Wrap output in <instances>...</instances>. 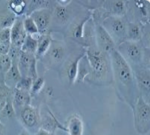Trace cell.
Here are the masks:
<instances>
[{
  "mask_svg": "<svg viewBox=\"0 0 150 135\" xmlns=\"http://www.w3.org/2000/svg\"><path fill=\"white\" fill-rule=\"evenodd\" d=\"M110 54L116 81L124 90L130 92L133 85V76L130 66L117 50L115 49Z\"/></svg>",
  "mask_w": 150,
  "mask_h": 135,
  "instance_id": "cell-1",
  "label": "cell"
},
{
  "mask_svg": "<svg viewBox=\"0 0 150 135\" xmlns=\"http://www.w3.org/2000/svg\"><path fill=\"white\" fill-rule=\"evenodd\" d=\"M88 62L90 70L97 79H101L106 75L108 70V63L105 54L100 49L90 48L87 51Z\"/></svg>",
  "mask_w": 150,
  "mask_h": 135,
  "instance_id": "cell-2",
  "label": "cell"
},
{
  "mask_svg": "<svg viewBox=\"0 0 150 135\" xmlns=\"http://www.w3.org/2000/svg\"><path fill=\"white\" fill-rule=\"evenodd\" d=\"M135 120L137 130L146 133L149 130L150 107L142 96L139 97L135 106Z\"/></svg>",
  "mask_w": 150,
  "mask_h": 135,
  "instance_id": "cell-3",
  "label": "cell"
},
{
  "mask_svg": "<svg viewBox=\"0 0 150 135\" xmlns=\"http://www.w3.org/2000/svg\"><path fill=\"white\" fill-rule=\"evenodd\" d=\"M18 65L22 77H30L33 79V81L38 78L36 59L35 55L21 51Z\"/></svg>",
  "mask_w": 150,
  "mask_h": 135,
  "instance_id": "cell-4",
  "label": "cell"
},
{
  "mask_svg": "<svg viewBox=\"0 0 150 135\" xmlns=\"http://www.w3.org/2000/svg\"><path fill=\"white\" fill-rule=\"evenodd\" d=\"M30 16L35 22L40 35L47 33L53 18V13L49 8L35 11L31 14Z\"/></svg>",
  "mask_w": 150,
  "mask_h": 135,
  "instance_id": "cell-5",
  "label": "cell"
},
{
  "mask_svg": "<svg viewBox=\"0 0 150 135\" xmlns=\"http://www.w3.org/2000/svg\"><path fill=\"white\" fill-rule=\"evenodd\" d=\"M107 26H105L106 31L110 34H112L114 37L122 39L127 36V26L125 22L119 16H112L108 18L106 21Z\"/></svg>",
  "mask_w": 150,
  "mask_h": 135,
  "instance_id": "cell-6",
  "label": "cell"
},
{
  "mask_svg": "<svg viewBox=\"0 0 150 135\" xmlns=\"http://www.w3.org/2000/svg\"><path fill=\"white\" fill-rule=\"evenodd\" d=\"M118 51L119 53L122 52L126 58L134 63H139L142 59V51L141 47L136 42L133 41H127L120 43Z\"/></svg>",
  "mask_w": 150,
  "mask_h": 135,
  "instance_id": "cell-7",
  "label": "cell"
},
{
  "mask_svg": "<svg viewBox=\"0 0 150 135\" xmlns=\"http://www.w3.org/2000/svg\"><path fill=\"white\" fill-rule=\"evenodd\" d=\"M23 21L21 18H16L11 27V44L20 49L27 36Z\"/></svg>",
  "mask_w": 150,
  "mask_h": 135,
  "instance_id": "cell-8",
  "label": "cell"
},
{
  "mask_svg": "<svg viewBox=\"0 0 150 135\" xmlns=\"http://www.w3.org/2000/svg\"><path fill=\"white\" fill-rule=\"evenodd\" d=\"M97 41L99 49L105 54H110L115 49L114 40L102 26H98L97 28Z\"/></svg>",
  "mask_w": 150,
  "mask_h": 135,
  "instance_id": "cell-9",
  "label": "cell"
},
{
  "mask_svg": "<svg viewBox=\"0 0 150 135\" xmlns=\"http://www.w3.org/2000/svg\"><path fill=\"white\" fill-rule=\"evenodd\" d=\"M65 55V48L59 42H51V46L45 57L48 58L49 62L51 64H59L64 58Z\"/></svg>",
  "mask_w": 150,
  "mask_h": 135,
  "instance_id": "cell-10",
  "label": "cell"
},
{
  "mask_svg": "<svg viewBox=\"0 0 150 135\" xmlns=\"http://www.w3.org/2000/svg\"><path fill=\"white\" fill-rule=\"evenodd\" d=\"M12 61V66H11L10 70L6 74L4 81V84L9 88L12 87V86L16 87L18 82L22 79L21 73L18 68V61Z\"/></svg>",
  "mask_w": 150,
  "mask_h": 135,
  "instance_id": "cell-11",
  "label": "cell"
},
{
  "mask_svg": "<svg viewBox=\"0 0 150 135\" xmlns=\"http://www.w3.org/2000/svg\"><path fill=\"white\" fill-rule=\"evenodd\" d=\"M21 118L26 126L33 128L37 125L38 122V114L34 107L26 106L22 109Z\"/></svg>",
  "mask_w": 150,
  "mask_h": 135,
  "instance_id": "cell-12",
  "label": "cell"
},
{
  "mask_svg": "<svg viewBox=\"0 0 150 135\" xmlns=\"http://www.w3.org/2000/svg\"><path fill=\"white\" fill-rule=\"evenodd\" d=\"M52 42L51 35L49 33L40 35L38 39L37 50L35 54V57L38 58L45 56L48 51Z\"/></svg>",
  "mask_w": 150,
  "mask_h": 135,
  "instance_id": "cell-13",
  "label": "cell"
},
{
  "mask_svg": "<svg viewBox=\"0 0 150 135\" xmlns=\"http://www.w3.org/2000/svg\"><path fill=\"white\" fill-rule=\"evenodd\" d=\"M83 130V122L76 114L71 116L68 121V129L69 135H82Z\"/></svg>",
  "mask_w": 150,
  "mask_h": 135,
  "instance_id": "cell-14",
  "label": "cell"
},
{
  "mask_svg": "<svg viewBox=\"0 0 150 135\" xmlns=\"http://www.w3.org/2000/svg\"><path fill=\"white\" fill-rule=\"evenodd\" d=\"M136 79L142 90L149 93L150 89V74L149 71L145 68H140L136 72Z\"/></svg>",
  "mask_w": 150,
  "mask_h": 135,
  "instance_id": "cell-15",
  "label": "cell"
},
{
  "mask_svg": "<svg viewBox=\"0 0 150 135\" xmlns=\"http://www.w3.org/2000/svg\"><path fill=\"white\" fill-rule=\"evenodd\" d=\"M30 102V96L27 91H22L20 89H14V96H13V104L17 106L22 107L28 106Z\"/></svg>",
  "mask_w": 150,
  "mask_h": 135,
  "instance_id": "cell-16",
  "label": "cell"
},
{
  "mask_svg": "<svg viewBox=\"0 0 150 135\" xmlns=\"http://www.w3.org/2000/svg\"><path fill=\"white\" fill-rule=\"evenodd\" d=\"M54 17L58 22L66 23L69 19L70 12L69 8L66 6L57 5L54 10Z\"/></svg>",
  "mask_w": 150,
  "mask_h": 135,
  "instance_id": "cell-17",
  "label": "cell"
},
{
  "mask_svg": "<svg viewBox=\"0 0 150 135\" xmlns=\"http://www.w3.org/2000/svg\"><path fill=\"white\" fill-rule=\"evenodd\" d=\"M38 39L34 38L33 36L27 35L21 47V51L35 56L38 47Z\"/></svg>",
  "mask_w": 150,
  "mask_h": 135,
  "instance_id": "cell-18",
  "label": "cell"
},
{
  "mask_svg": "<svg viewBox=\"0 0 150 135\" xmlns=\"http://www.w3.org/2000/svg\"><path fill=\"white\" fill-rule=\"evenodd\" d=\"M12 62V59L8 54H0V78L1 79V82H4V77L7 72L10 70Z\"/></svg>",
  "mask_w": 150,
  "mask_h": 135,
  "instance_id": "cell-19",
  "label": "cell"
},
{
  "mask_svg": "<svg viewBox=\"0 0 150 135\" xmlns=\"http://www.w3.org/2000/svg\"><path fill=\"white\" fill-rule=\"evenodd\" d=\"M16 15L13 12H6L0 14V30L6 28H11L14 23Z\"/></svg>",
  "mask_w": 150,
  "mask_h": 135,
  "instance_id": "cell-20",
  "label": "cell"
},
{
  "mask_svg": "<svg viewBox=\"0 0 150 135\" xmlns=\"http://www.w3.org/2000/svg\"><path fill=\"white\" fill-rule=\"evenodd\" d=\"M82 56L79 57V58H76L74 61H71L69 66L67 67V74L68 79H69V82L73 83L76 81L77 76H78V64Z\"/></svg>",
  "mask_w": 150,
  "mask_h": 135,
  "instance_id": "cell-21",
  "label": "cell"
},
{
  "mask_svg": "<svg viewBox=\"0 0 150 135\" xmlns=\"http://www.w3.org/2000/svg\"><path fill=\"white\" fill-rule=\"evenodd\" d=\"M23 23L24 29L26 32L27 35L34 36L39 35L40 33L38 32L37 26H36L35 22H34L33 18L30 16H28L24 18Z\"/></svg>",
  "mask_w": 150,
  "mask_h": 135,
  "instance_id": "cell-22",
  "label": "cell"
},
{
  "mask_svg": "<svg viewBox=\"0 0 150 135\" xmlns=\"http://www.w3.org/2000/svg\"><path fill=\"white\" fill-rule=\"evenodd\" d=\"M127 36L130 41H136L139 40L141 37V30L137 24L130 23L127 26Z\"/></svg>",
  "mask_w": 150,
  "mask_h": 135,
  "instance_id": "cell-23",
  "label": "cell"
},
{
  "mask_svg": "<svg viewBox=\"0 0 150 135\" xmlns=\"http://www.w3.org/2000/svg\"><path fill=\"white\" fill-rule=\"evenodd\" d=\"M51 2L48 1H32L27 8V15L30 16L35 11L49 8Z\"/></svg>",
  "mask_w": 150,
  "mask_h": 135,
  "instance_id": "cell-24",
  "label": "cell"
},
{
  "mask_svg": "<svg viewBox=\"0 0 150 135\" xmlns=\"http://www.w3.org/2000/svg\"><path fill=\"white\" fill-rule=\"evenodd\" d=\"M9 7L14 14L20 15L22 14L24 12L26 7V3L24 1H12L9 2Z\"/></svg>",
  "mask_w": 150,
  "mask_h": 135,
  "instance_id": "cell-25",
  "label": "cell"
},
{
  "mask_svg": "<svg viewBox=\"0 0 150 135\" xmlns=\"http://www.w3.org/2000/svg\"><path fill=\"white\" fill-rule=\"evenodd\" d=\"M10 93V88L7 86L4 82H1L0 85V112L8 101Z\"/></svg>",
  "mask_w": 150,
  "mask_h": 135,
  "instance_id": "cell-26",
  "label": "cell"
},
{
  "mask_svg": "<svg viewBox=\"0 0 150 135\" xmlns=\"http://www.w3.org/2000/svg\"><path fill=\"white\" fill-rule=\"evenodd\" d=\"M33 81V79L30 77H22L21 80L18 82L15 88L29 92V91L31 90Z\"/></svg>",
  "mask_w": 150,
  "mask_h": 135,
  "instance_id": "cell-27",
  "label": "cell"
},
{
  "mask_svg": "<svg viewBox=\"0 0 150 135\" xmlns=\"http://www.w3.org/2000/svg\"><path fill=\"white\" fill-rule=\"evenodd\" d=\"M110 4L111 10L113 13L117 14L118 16L122 14H123L125 11V4L122 1H113L108 3Z\"/></svg>",
  "mask_w": 150,
  "mask_h": 135,
  "instance_id": "cell-28",
  "label": "cell"
},
{
  "mask_svg": "<svg viewBox=\"0 0 150 135\" xmlns=\"http://www.w3.org/2000/svg\"><path fill=\"white\" fill-rule=\"evenodd\" d=\"M0 114H1L3 116H6V117L9 118H12L14 115V107H13L12 103L9 99L5 106L4 107V108L0 112Z\"/></svg>",
  "mask_w": 150,
  "mask_h": 135,
  "instance_id": "cell-29",
  "label": "cell"
},
{
  "mask_svg": "<svg viewBox=\"0 0 150 135\" xmlns=\"http://www.w3.org/2000/svg\"><path fill=\"white\" fill-rule=\"evenodd\" d=\"M0 41L4 43L11 44V28L0 30Z\"/></svg>",
  "mask_w": 150,
  "mask_h": 135,
  "instance_id": "cell-30",
  "label": "cell"
},
{
  "mask_svg": "<svg viewBox=\"0 0 150 135\" xmlns=\"http://www.w3.org/2000/svg\"><path fill=\"white\" fill-rule=\"evenodd\" d=\"M44 79H42V78H37V79L33 81V86H32L30 90L31 92L33 94L38 93V91L42 88L43 85H44Z\"/></svg>",
  "mask_w": 150,
  "mask_h": 135,
  "instance_id": "cell-31",
  "label": "cell"
},
{
  "mask_svg": "<svg viewBox=\"0 0 150 135\" xmlns=\"http://www.w3.org/2000/svg\"><path fill=\"white\" fill-rule=\"evenodd\" d=\"M83 22L79 24L78 26H76V28L74 31V36L77 39H79L82 36L83 34Z\"/></svg>",
  "mask_w": 150,
  "mask_h": 135,
  "instance_id": "cell-32",
  "label": "cell"
},
{
  "mask_svg": "<svg viewBox=\"0 0 150 135\" xmlns=\"http://www.w3.org/2000/svg\"><path fill=\"white\" fill-rule=\"evenodd\" d=\"M36 135H53V134H52L51 132H47V131H46V130L42 129V130H39V131L36 133Z\"/></svg>",
  "mask_w": 150,
  "mask_h": 135,
  "instance_id": "cell-33",
  "label": "cell"
}]
</instances>
